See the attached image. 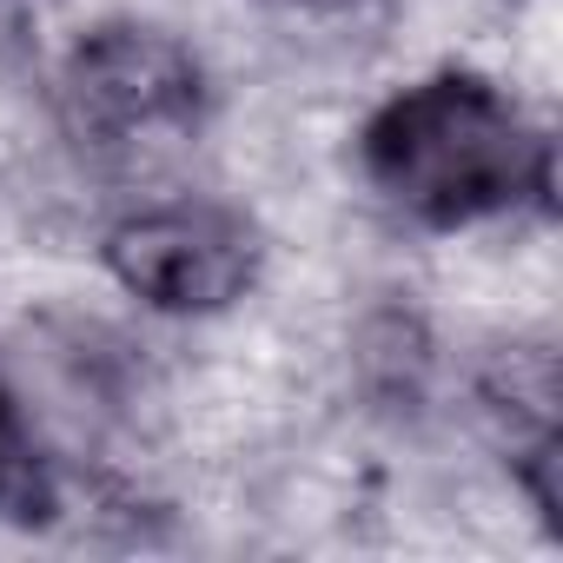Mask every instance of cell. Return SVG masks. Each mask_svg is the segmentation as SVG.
Here are the masks:
<instances>
[{"label": "cell", "mask_w": 563, "mask_h": 563, "mask_svg": "<svg viewBox=\"0 0 563 563\" xmlns=\"http://www.w3.org/2000/svg\"><path fill=\"white\" fill-rule=\"evenodd\" d=\"M365 173L405 212L431 225H471L517 206L530 179H543V140L490 80L438 74L378 107L365 126Z\"/></svg>", "instance_id": "cell-1"}, {"label": "cell", "mask_w": 563, "mask_h": 563, "mask_svg": "<svg viewBox=\"0 0 563 563\" xmlns=\"http://www.w3.org/2000/svg\"><path fill=\"white\" fill-rule=\"evenodd\" d=\"M60 113L87 146L140 153L199 126V60L179 34L146 21L87 27L60 67Z\"/></svg>", "instance_id": "cell-2"}, {"label": "cell", "mask_w": 563, "mask_h": 563, "mask_svg": "<svg viewBox=\"0 0 563 563\" xmlns=\"http://www.w3.org/2000/svg\"><path fill=\"white\" fill-rule=\"evenodd\" d=\"M113 278L153 312H225L258 278V239L232 206L166 199L107 232Z\"/></svg>", "instance_id": "cell-3"}, {"label": "cell", "mask_w": 563, "mask_h": 563, "mask_svg": "<svg viewBox=\"0 0 563 563\" xmlns=\"http://www.w3.org/2000/svg\"><path fill=\"white\" fill-rule=\"evenodd\" d=\"M27 504H41V471L27 464L14 411H8V398H0V510H27Z\"/></svg>", "instance_id": "cell-4"}]
</instances>
